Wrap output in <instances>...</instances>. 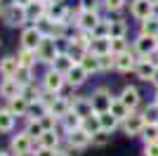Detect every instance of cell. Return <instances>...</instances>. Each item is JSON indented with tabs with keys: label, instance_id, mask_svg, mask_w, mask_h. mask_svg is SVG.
<instances>
[{
	"label": "cell",
	"instance_id": "obj_1",
	"mask_svg": "<svg viewBox=\"0 0 158 156\" xmlns=\"http://www.w3.org/2000/svg\"><path fill=\"white\" fill-rule=\"evenodd\" d=\"M7 149L12 151L14 156H28V154L35 151V140H33L24 128H21V130H14L12 135H10Z\"/></svg>",
	"mask_w": 158,
	"mask_h": 156
},
{
	"label": "cell",
	"instance_id": "obj_2",
	"mask_svg": "<svg viewBox=\"0 0 158 156\" xmlns=\"http://www.w3.org/2000/svg\"><path fill=\"white\" fill-rule=\"evenodd\" d=\"M38 83H40V88H43V90L54 92V95H61V92L69 88L66 76H64V73H59V71H54L52 66H47L45 71H43V76L38 78Z\"/></svg>",
	"mask_w": 158,
	"mask_h": 156
},
{
	"label": "cell",
	"instance_id": "obj_3",
	"mask_svg": "<svg viewBox=\"0 0 158 156\" xmlns=\"http://www.w3.org/2000/svg\"><path fill=\"white\" fill-rule=\"evenodd\" d=\"M104 19V14L102 12H83V10H78V7L73 5V28H80V31H90L94 36V28L99 26V21Z\"/></svg>",
	"mask_w": 158,
	"mask_h": 156
},
{
	"label": "cell",
	"instance_id": "obj_4",
	"mask_svg": "<svg viewBox=\"0 0 158 156\" xmlns=\"http://www.w3.org/2000/svg\"><path fill=\"white\" fill-rule=\"evenodd\" d=\"M0 21L7 26V28H24V26H28V17H26V10L19 5H14V2H10V5H5V10H2V17H0Z\"/></svg>",
	"mask_w": 158,
	"mask_h": 156
},
{
	"label": "cell",
	"instance_id": "obj_5",
	"mask_svg": "<svg viewBox=\"0 0 158 156\" xmlns=\"http://www.w3.org/2000/svg\"><path fill=\"white\" fill-rule=\"evenodd\" d=\"M127 12H130V17L137 21V24H142V21H146L149 17H153V14L158 12V7H156L153 0H130Z\"/></svg>",
	"mask_w": 158,
	"mask_h": 156
},
{
	"label": "cell",
	"instance_id": "obj_6",
	"mask_svg": "<svg viewBox=\"0 0 158 156\" xmlns=\"http://www.w3.org/2000/svg\"><path fill=\"white\" fill-rule=\"evenodd\" d=\"M144 128H146V118H144V114H142V109L132 111L130 116L120 123V132L127 135V137H142Z\"/></svg>",
	"mask_w": 158,
	"mask_h": 156
},
{
	"label": "cell",
	"instance_id": "obj_7",
	"mask_svg": "<svg viewBox=\"0 0 158 156\" xmlns=\"http://www.w3.org/2000/svg\"><path fill=\"white\" fill-rule=\"evenodd\" d=\"M90 99H92V106L97 114H102V111H109L111 109L113 99H116V95L111 92V88L109 85H97L92 92H90Z\"/></svg>",
	"mask_w": 158,
	"mask_h": 156
},
{
	"label": "cell",
	"instance_id": "obj_8",
	"mask_svg": "<svg viewBox=\"0 0 158 156\" xmlns=\"http://www.w3.org/2000/svg\"><path fill=\"white\" fill-rule=\"evenodd\" d=\"M132 50L137 57H151L153 52L158 50V38L156 36H146V33H139L132 38Z\"/></svg>",
	"mask_w": 158,
	"mask_h": 156
},
{
	"label": "cell",
	"instance_id": "obj_9",
	"mask_svg": "<svg viewBox=\"0 0 158 156\" xmlns=\"http://www.w3.org/2000/svg\"><path fill=\"white\" fill-rule=\"evenodd\" d=\"M45 40L43 31H40L35 24H28L19 31V47H26V50H38L40 43Z\"/></svg>",
	"mask_w": 158,
	"mask_h": 156
},
{
	"label": "cell",
	"instance_id": "obj_10",
	"mask_svg": "<svg viewBox=\"0 0 158 156\" xmlns=\"http://www.w3.org/2000/svg\"><path fill=\"white\" fill-rule=\"evenodd\" d=\"M64 147L66 149H71V151H85L92 147V137L87 135L83 128L78 130H73V132H66L64 135Z\"/></svg>",
	"mask_w": 158,
	"mask_h": 156
},
{
	"label": "cell",
	"instance_id": "obj_11",
	"mask_svg": "<svg viewBox=\"0 0 158 156\" xmlns=\"http://www.w3.org/2000/svg\"><path fill=\"white\" fill-rule=\"evenodd\" d=\"M47 19L50 21H71L73 19V7L66 0H50V5H47Z\"/></svg>",
	"mask_w": 158,
	"mask_h": 156
},
{
	"label": "cell",
	"instance_id": "obj_12",
	"mask_svg": "<svg viewBox=\"0 0 158 156\" xmlns=\"http://www.w3.org/2000/svg\"><path fill=\"white\" fill-rule=\"evenodd\" d=\"M118 99L123 104H125L130 111H137V109H142V104H144V97H142V90H139L137 85H123L120 88V92H118Z\"/></svg>",
	"mask_w": 158,
	"mask_h": 156
},
{
	"label": "cell",
	"instance_id": "obj_13",
	"mask_svg": "<svg viewBox=\"0 0 158 156\" xmlns=\"http://www.w3.org/2000/svg\"><path fill=\"white\" fill-rule=\"evenodd\" d=\"M92 33L90 31H80V28H73V33L69 36V45H71V52L76 54V57H80L83 52L90 50V45H92Z\"/></svg>",
	"mask_w": 158,
	"mask_h": 156
},
{
	"label": "cell",
	"instance_id": "obj_14",
	"mask_svg": "<svg viewBox=\"0 0 158 156\" xmlns=\"http://www.w3.org/2000/svg\"><path fill=\"white\" fill-rule=\"evenodd\" d=\"M35 54H38V64H43L47 69V66L54 64V59L59 57V47H57V40L52 38H45L43 43H40V47L35 50Z\"/></svg>",
	"mask_w": 158,
	"mask_h": 156
},
{
	"label": "cell",
	"instance_id": "obj_15",
	"mask_svg": "<svg viewBox=\"0 0 158 156\" xmlns=\"http://www.w3.org/2000/svg\"><path fill=\"white\" fill-rule=\"evenodd\" d=\"M137 62H139V57L135 54V50H127V52H123V54H116V64H113V71L116 73H135V66H137Z\"/></svg>",
	"mask_w": 158,
	"mask_h": 156
},
{
	"label": "cell",
	"instance_id": "obj_16",
	"mask_svg": "<svg viewBox=\"0 0 158 156\" xmlns=\"http://www.w3.org/2000/svg\"><path fill=\"white\" fill-rule=\"evenodd\" d=\"M156 69H158V66L153 64L149 57H139V62H137V66H135V73H132V76L137 78V80H142V83H151L153 76H156Z\"/></svg>",
	"mask_w": 158,
	"mask_h": 156
},
{
	"label": "cell",
	"instance_id": "obj_17",
	"mask_svg": "<svg viewBox=\"0 0 158 156\" xmlns=\"http://www.w3.org/2000/svg\"><path fill=\"white\" fill-rule=\"evenodd\" d=\"M35 147H45V149H61V147H64V132H61V130H45V132L35 140Z\"/></svg>",
	"mask_w": 158,
	"mask_h": 156
},
{
	"label": "cell",
	"instance_id": "obj_18",
	"mask_svg": "<svg viewBox=\"0 0 158 156\" xmlns=\"http://www.w3.org/2000/svg\"><path fill=\"white\" fill-rule=\"evenodd\" d=\"M87 80H90V73L85 71V66L80 64V62H76V66H73L71 71L66 73V83H69V88H73V90L83 88Z\"/></svg>",
	"mask_w": 158,
	"mask_h": 156
},
{
	"label": "cell",
	"instance_id": "obj_19",
	"mask_svg": "<svg viewBox=\"0 0 158 156\" xmlns=\"http://www.w3.org/2000/svg\"><path fill=\"white\" fill-rule=\"evenodd\" d=\"M71 102H73V111H76L80 118H87V116H92V114H97V111H94V106H92L90 95H76V92H73Z\"/></svg>",
	"mask_w": 158,
	"mask_h": 156
},
{
	"label": "cell",
	"instance_id": "obj_20",
	"mask_svg": "<svg viewBox=\"0 0 158 156\" xmlns=\"http://www.w3.org/2000/svg\"><path fill=\"white\" fill-rule=\"evenodd\" d=\"M2 104H5V106L12 111L17 118H21V121H24V118L31 114V102H28L24 95H19V97H12L10 102H2Z\"/></svg>",
	"mask_w": 158,
	"mask_h": 156
},
{
	"label": "cell",
	"instance_id": "obj_21",
	"mask_svg": "<svg viewBox=\"0 0 158 156\" xmlns=\"http://www.w3.org/2000/svg\"><path fill=\"white\" fill-rule=\"evenodd\" d=\"M47 5L50 0H35L26 7V17H28V24H38V21L47 19Z\"/></svg>",
	"mask_w": 158,
	"mask_h": 156
},
{
	"label": "cell",
	"instance_id": "obj_22",
	"mask_svg": "<svg viewBox=\"0 0 158 156\" xmlns=\"http://www.w3.org/2000/svg\"><path fill=\"white\" fill-rule=\"evenodd\" d=\"M17 121L19 118L14 116L5 104H0V135H12L14 128H17Z\"/></svg>",
	"mask_w": 158,
	"mask_h": 156
},
{
	"label": "cell",
	"instance_id": "obj_23",
	"mask_svg": "<svg viewBox=\"0 0 158 156\" xmlns=\"http://www.w3.org/2000/svg\"><path fill=\"white\" fill-rule=\"evenodd\" d=\"M19 95H21V85L14 78H0V99L2 102H10L12 97H19Z\"/></svg>",
	"mask_w": 158,
	"mask_h": 156
},
{
	"label": "cell",
	"instance_id": "obj_24",
	"mask_svg": "<svg viewBox=\"0 0 158 156\" xmlns=\"http://www.w3.org/2000/svg\"><path fill=\"white\" fill-rule=\"evenodd\" d=\"M17 71H19L17 54H2L0 57V78H14Z\"/></svg>",
	"mask_w": 158,
	"mask_h": 156
},
{
	"label": "cell",
	"instance_id": "obj_25",
	"mask_svg": "<svg viewBox=\"0 0 158 156\" xmlns=\"http://www.w3.org/2000/svg\"><path fill=\"white\" fill-rule=\"evenodd\" d=\"M109 38H130V21L125 17H111V36Z\"/></svg>",
	"mask_w": 158,
	"mask_h": 156
},
{
	"label": "cell",
	"instance_id": "obj_26",
	"mask_svg": "<svg viewBox=\"0 0 158 156\" xmlns=\"http://www.w3.org/2000/svg\"><path fill=\"white\" fill-rule=\"evenodd\" d=\"M76 62H78V57L73 54V52H59V57L54 59V64H52V69L54 71H59V73H69L76 66Z\"/></svg>",
	"mask_w": 158,
	"mask_h": 156
},
{
	"label": "cell",
	"instance_id": "obj_27",
	"mask_svg": "<svg viewBox=\"0 0 158 156\" xmlns=\"http://www.w3.org/2000/svg\"><path fill=\"white\" fill-rule=\"evenodd\" d=\"M83 121H85V118H80L78 114H76V111H69V114H66V116H61V125H59V130L61 132H73V130H78V128H83Z\"/></svg>",
	"mask_w": 158,
	"mask_h": 156
},
{
	"label": "cell",
	"instance_id": "obj_28",
	"mask_svg": "<svg viewBox=\"0 0 158 156\" xmlns=\"http://www.w3.org/2000/svg\"><path fill=\"white\" fill-rule=\"evenodd\" d=\"M78 62L83 66H85V71L90 73V76H94V73H102V69H99V57L94 54L92 50H87V52H83L78 57Z\"/></svg>",
	"mask_w": 158,
	"mask_h": 156
},
{
	"label": "cell",
	"instance_id": "obj_29",
	"mask_svg": "<svg viewBox=\"0 0 158 156\" xmlns=\"http://www.w3.org/2000/svg\"><path fill=\"white\" fill-rule=\"evenodd\" d=\"M130 5V0H102V10H104L109 17H116V14H123Z\"/></svg>",
	"mask_w": 158,
	"mask_h": 156
},
{
	"label": "cell",
	"instance_id": "obj_30",
	"mask_svg": "<svg viewBox=\"0 0 158 156\" xmlns=\"http://www.w3.org/2000/svg\"><path fill=\"white\" fill-rule=\"evenodd\" d=\"M14 54H17V59H19V66H26V69H35V66H38V54H35V50L19 47Z\"/></svg>",
	"mask_w": 158,
	"mask_h": 156
},
{
	"label": "cell",
	"instance_id": "obj_31",
	"mask_svg": "<svg viewBox=\"0 0 158 156\" xmlns=\"http://www.w3.org/2000/svg\"><path fill=\"white\" fill-rule=\"evenodd\" d=\"M24 130H26V132L33 137V140H38V137L45 132V128H43V121H40L38 116H26V118H24Z\"/></svg>",
	"mask_w": 158,
	"mask_h": 156
},
{
	"label": "cell",
	"instance_id": "obj_32",
	"mask_svg": "<svg viewBox=\"0 0 158 156\" xmlns=\"http://www.w3.org/2000/svg\"><path fill=\"white\" fill-rule=\"evenodd\" d=\"M99 123H102V130H106V132H116V130H120V121L116 116H113L111 111H102L99 114Z\"/></svg>",
	"mask_w": 158,
	"mask_h": 156
},
{
	"label": "cell",
	"instance_id": "obj_33",
	"mask_svg": "<svg viewBox=\"0 0 158 156\" xmlns=\"http://www.w3.org/2000/svg\"><path fill=\"white\" fill-rule=\"evenodd\" d=\"M14 80H17L21 88H26V85L35 83V69H26V66H19V71H17Z\"/></svg>",
	"mask_w": 158,
	"mask_h": 156
},
{
	"label": "cell",
	"instance_id": "obj_34",
	"mask_svg": "<svg viewBox=\"0 0 158 156\" xmlns=\"http://www.w3.org/2000/svg\"><path fill=\"white\" fill-rule=\"evenodd\" d=\"M90 50H92L94 54H109V52H111V38H97V36H94Z\"/></svg>",
	"mask_w": 158,
	"mask_h": 156
},
{
	"label": "cell",
	"instance_id": "obj_35",
	"mask_svg": "<svg viewBox=\"0 0 158 156\" xmlns=\"http://www.w3.org/2000/svg\"><path fill=\"white\" fill-rule=\"evenodd\" d=\"M109 111H111L113 116L118 118L120 123H123V121H125V118H127V116H130V114H132V111L127 109L125 104H123V102H120V99H118V95H116V99H113V104H111V109H109Z\"/></svg>",
	"mask_w": 158,
	"mask_h": 156
},
{
	"label": "cell",
	"instance_id": "obj_36",
	"mask_svg": "<svg viewBox=\"0 0 158 156\" xmlns=\"http://www.w3.org/2000/svg\"><path fill=\"white\" fill-rule=\"evenodd\" d=\"M21 95L28 99V102H38L40 99V95H43V88H40V83L35 80V83H31V85H26V88H21Z\"/></svg>",
	"mask_w": 158,
	"mask_h": 156
},
{
	"label": "cell",
	"instance_id": "obj_37",
	"mask_svg": "<svg viewBox=\"0 0 158 156\" xmlns=\"http://www.w3.org/2000/svg\"><path fill=\"white\" fill-rule=\"evenodd\" d=\"M139 33H146V36H158V12L153 17H149L146 21L139 24Z\"/></svg>",
	"mask_w": 158,
	"mask_h": 156
},
{
	"label": "cell",
	"instance_id": "obj_38",
	"mask_svg": "<svg viewBox=\"0 0 158 156\" xmlns=\"http://www.w3.org/2000/svg\"><path fill=\"white\" fill-rule=\"evenodd\" d=\"M83 130H85L90 137H92L94 132H99V130H102V123H99V114H92V116H87L85 121H83Z\"/></svg>",
	"mask_w": 158,
	"mask_h": 156
},
{
	"label": "cell",
	"instance_id": "obj_39",
	"mask_svg": "<svg viewBox=\"0 0 158 156\" xmlns=\"http://www.w3.org/2000/svg\"><path fill=\"white\" fill-rule=\"evenodd\" d=\"M132 47L130 38H111V54H123Z\"/></svg>",
	"mask_w": 158,
	"mask_h": 156
},
{
	"label": "cell",
	"instance_id": "obj_40",
	"mask_svg": "<svg viewBox=\"0 0 158 156\" xmlns=\"http://www.w3.org/2000/svg\"><path fill=\"white\" fill-rule=\"evenodd\" d=\"M142 144H149V142H158V123H146L144 132H142Z\"/></svg>",
	"mask_w": 158,
	"mask_h": 156
},
{
	"label": "cell",
	"instance_id": "obj_41",
	"mask_svg": "<svg viewBox=\"0 0 158 156\" xmlns=\"http://www.w3.org/2000/svg\"><path fill=\"white\" fill-rule=\"evenodd\" d=\"M40 121H43V128L45 130H59V125H61V118L54 116L52 111H47L45 116H40Z\"/></svg>",
	"mask_w": 158,
	"mask_h": 156
},
{
	"label": "cell",
	"instance_id": "obj_42",
	"mask_svg": "<svg viewBox=\"0 0 158 156\" xmlns=\"http://www.w3.org/2000/svg\"><path fill=\"white\" fill-rule=\"evenodd\" d=\"M99 57V69H102V73H111L113 71V64H116V54H97Z\"/></svg>",
	"mask_w": 158,
	"mask_h": 156
},
{
	"label": "cell",
	"instance_id": "obj_43",
	"mask_svg": "<svg viewBox=\"0 0 158 156\" xmlns=\"http://www.w3.org/2000/svg\"><path fill=\"white\" fill-rule=\"evenodd\" d=\"M109 142H111V132H106V130H99V132L92 135V147L94 149H104Z\"/></svg>",
	"mask_w": 158,
	"mask_h": 156
},
{
	"label": "cell",
	"instance_id": "obj_44",
	"mask_svg": "<svg viewBox=\"0 0 158 156\" xmlns=\"http://www.w3.org/2000/svg\"><path fill=\"white\" fill-rule=\"evenodd\" d=\"M76 7L83 12H102V0H78Z\"/></svg>",
	"mask_w": 158,
	"mask_h": 156
},
{
	"label": "cell",
	"instance_id": "obj_45",
	"mask_svg": "<svg viewBox=\"0 0 158 156\" xmlns=\"http://www.w3.org/2000/svg\"><path fill=\"white\" fill-rule=\"evenodd\" d=\"M142 151H144V156H158V142L142 144Z\"/></svg>",
	"mask_w": 158,
	"mask_h": 156
},
{
	"label": "cell",
	"instance_id": "obj_46",
	"mask_svg": "<svg viewBox=\"0 0 158 156\" xmlns=\"http://www.w3.org/2000/svg\"><path fill=\"white\" fill-rule=\"evenodd\" d=\"M54 151H57V149H45V147H35L33 156H54Z\"/></svg>",
	"mask_w": 158,
	"mask_h": 156
},
{
	"label": "cell",
	"instance_id": "obj_47",
	"mask_svg": "<svg viewBox=\"0 0 158 156\" xmlns=\"http://www.w3.org/2000/svg\"><path fill=\"white\" fill-rule=\"evenodd\" d=\"M54 156H73V151H71V149H66V147H61V149L54 151Z\"/></svg>",
	"mask_w": 158,
	"mask_h": 156
},
{
	"label": "cell",
	"instance_id": "obj_48",
	"mask_svg": "<svg viewBox=\"0 0 158 156\" xmlns=\"http://www.w3.org/2000/svg\"><path fill=\"white\" fill-rule=\"evenodd\" d=\"M14 5H19V7H24V10H26L28 5H31V2H35V0H12Z\"/></svg>",
	"mask_w": 158,
	"mask_h": 156
},
{
	"label": "cell",
	"instance_id": "obj_49",
	"mask_svg": "<svg viewBox=\"0 0 158 156\" xmlns=\"http://www.w3.org/2000/svg\"><path fill=\"white\" fill-rule=\"evenodd\" d=\"M151 85H153V90H158V69H156V76H153V80H151Z\"/></svg>",
	"mask_w": 158,
	"mask_h": 156
},
{
	"label": "cell",
	"instance_id": "obj_50",
	"mask_svg": "<svg viewBox=\"0 0 158 156\" xmlns=\"http://www.w3.org/2000/svg\"><path fill=\"white\" fill-rule=\"evenodd\" d=\"M0 156H14V154L10 149H0Z\"/></svg>",
	"mask_w": 158,
	"mask_h": 156
},
{
	"label": "cell",
	"instance_id": "obj_51",
	"mask_svg": "<svg viewBox=\"0 0 158 156\" xmlns=\"http://www.w3.org/2000/svg\"><path fill=\"white\" fill-rule=\"evenodd\" d=\"M151 102H153V104L158 106V90H153V97H151Z\"/></svg>",
	"mask_w": 158,
	"mask_h": 156
},
{
	"label": "cell",
	"instance_id": "obj_52",
	"mask_svg": "<svg viewBox=\"0 0 158 156\" xmlns=\"http://www.w3.org/2000/svg\"><path fill=\"white\" fill-rule=\"evenodd\" d=\"M0 2H5V0H0Z\"/></svg>",
	"mask_w": 158,
	"mask_h": 156
},
{
	"label": "cell",
	"instance_id": "obj_53",
	"mask_svg": "<svg viewBox=\"0 0 158 156\" xmlns=\"http://www.w3.org/2000/svg\"><path fill=\"white\" fill-rule=\"evenodd\" d=\"M156 38H158V36H156Z\"/></svg>",
	"mask_w": 158,
	"mask_h": 156
}]
</instances>
